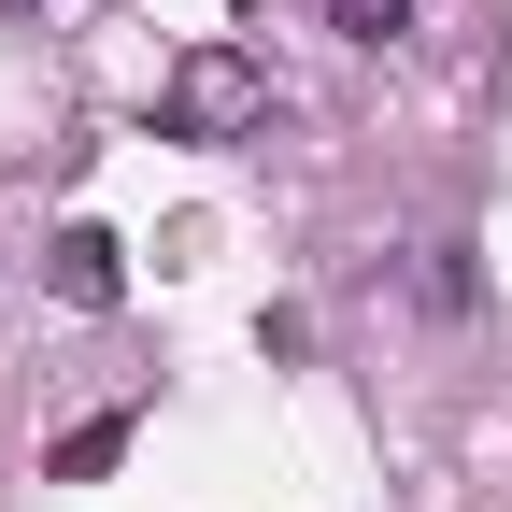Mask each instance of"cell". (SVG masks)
<instances>
[{
	"label": "cell",
	"mask_w": 512,
	"mask_h": 512,
	"mask_svg": "<svg viewBox=\"0 0 512 512\" xmlns=\"http://www.w3.org/2000/svg\"><path fill=\"white\" fill-rule=\"evenodd\" d=\"M256 128H271V72L242 43H185L157 86V143H256Z\"/></svg>",
	"instance_id": "6da1fadb"
},
{
	"label": "cell",
	"mask_w": 512,
	"mask_h": 512,
	"mask_svg": "<svg viewBox=\"0 0 512 512\" xmlns=\"http://www.w3.org/2000/svg\"><path fill=\"white\" fill-rule=\"evenodd\" d=\"M43 285L72 299V313H114V299H128V242H114V228H57V242H43Z\"/></svg>",
	"instance_id": "7a4b0ae2"
},
{
	"label": "cell",
	"mask_w": 512,
	"mask_h": 512,
	"mask_svg": "<svg viewBox=\"0 0 512 512\" xmlns=\"http://www.w3.org/2000/svg\"><path fill=\"white\" fill-rule=\"evenodd\" d=\"M342 43H413V0H328Z\"/></svg>",
	"instance_id": "3957f363"
},
{
	"label": "cell",
	"mask_w": 512,
	"mask_h": 512,
	"mask_svg": "<svg viewBox=\"0 0 512 512\" xmlns=\"http://www.w3.org/2000/svg\"><path fill=\"white\" fill-rule=\"evenodd\" d=\"M114 456H128V413H86L72 441H57V470H72V484H86V470H114Z\"/></svg>",
	"instance_id": "277c9868"
},
{
	"label": "cell",
	"mask_w": 512,
	"mask_h": 512,
	"mask_svg": "<svg viewBox=\"0 0 512 512\" xmlns=\"http://www.w3.org/2000/svg\"><path fill=\"white\" fill-rule=\"evenodd\" d=\"M15 15H29V0H15Z\"/></svg>",
	"instance_id": "5b68a950"
}]
</instances>
